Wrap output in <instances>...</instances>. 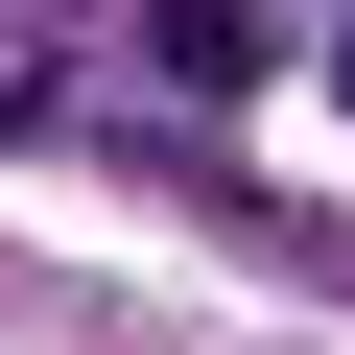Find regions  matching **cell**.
Returning a JSON list of instances; mask_svg holds the SVG:
<instances>
[{
    "instance_id": "obj_1",
    "label": "cell",
    "mask_w": 355,
    "mask_h": 355,
    "mask_svg": "<svg viewBox=\"0 0 355 355\" xmlns=\"http://www.w3.org/2000/svg\"><path fill=\"white\" fill-rule=\"evenodd\" d=\"M142 71H190V95H237V71H261V0H142Z\"/></svg>"
},
{
    "instance_id": "obj_2",
    "label": "cell",
    "mask_w": 355,
    "mask_h": 355,
    "mask_svg": "<svg viewBox=\"0 0 355 355\" xmlns=\"http://www.w3.org/2000/svg\"><path fill=\"white\" fill-rule=\"evenodd\" d=\"M24 95H48V71H24V48H0V119H24Z\"/></svg>"
}]
</instances>
